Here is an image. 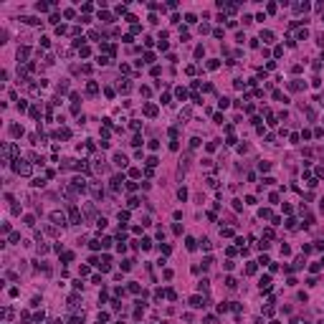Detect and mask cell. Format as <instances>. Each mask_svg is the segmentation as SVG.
<instances>
[{
  "instance_id": "obj_1",
  "label": "cell",
  "mask_w": 324,
  "mask_h": 324,
  "mask_svg": "<svg viewBox=\"0 0 324 324\" xmlns=\"http://www.w3.org/2000/svg\"><path fill=\"white\" fill-rule=\"evenodd\" d=\"M15 172L18 175H31V165H26V162H20V159H15Z\"/></svg>"
},
{
  "instance_id": "obj_2",
  "label": "cell",
  "mask_w": 324,
  "mask_h": 324,
  "mask_svg": "<svg viewBox=\"0 0 324 324\" xmlns=\"http://www.w3.org/2000/svg\"><path fill=\"white\" fill-rule=\"evenodd\" d=\"M69 218H71V223H74V225H79V223H81V215H79V210L74 208V205L69 208Z\"/></svg>"
},
{
  "instance_id": "obj_3",
  "label": "cell",
  "mask_w": 324,
  "mask_h": 324,
  "mask_svg": "<svg viewBox=\"0 0 324 324\" xmlns=\"http://www.w3.org/2000/svg\"><path fill=\"white\" fill-rule=\"evenodd\" d=\"M51 220L56 223V225H64V223H66V215H64V213H51Z\"/></svg>"
},
{
  "instance_id": "obj_4",
  "label": "cell",
  "mask_w": 324,
  "mask_h": 324,
  "mask_svg": "<svg viewBox=\"0 0 324 324\" xmlns=\"http://www.w3.org/2000/svg\"><path fill=\"white\" fill-rule=\"evenodd\" d=\"M122 182H124V175H117V177L112 180V187H114V190H119V187H122Z\"/></svg>"
},
{
  "instance_id": "obj_5",
  "label": "cell",
  "mask_w": 324,
  "mask_h": 324,
  "mask_svg": "<svg viewBox=\"0 0 324 324\" xmlns=\"http://www.w3.org/2000/svg\"><path fill=\"white\" fill-rule=\"evenodd\" d=\"M74 187H76V190H86V180H84V177H76V180H74Z\"/></svg>"
},
{
  "instance_id": "obj_6",
  "label": "cell",
  "mask_w": 324,
  "mask_h": 324,
  "mask_svg": "<svg viewBox=\"0 0 324 324\" xmlns=\"http://www.w3.org/2000/svg\"><path fill=\"white\" fill-rule=\"evenodd\" d=\"M190 306H195V309H200V306H205V301H203L200 296H192V299H190Z\"/></svg>"
},
{
  "instance_id": "obj_7",
  "label": "cell",
  "mask_w": 324,
  "mask_h": 324,
  "mask_svg": "<svg viewBox=\"0 0 324 324\" xmlns=\"http://www.w3.org/2000/svg\"><path fill=\"white\" fill-rule=\"evenodd\" d=\"M144 114H147V117H154V114H157V107H154V104H147V107H144Z\"/></svg>"
},
{
  "instance_id": "obj_8",
  "label": "cell",
  "mask_w": 324,
  "mask_h": 324,
  "mask_svg": "<svg viewBox=\"0 0 324 324\" xmlns=\"http://www.w3.org/2000/svg\"><path fill=\"white\" fill-rule=\"evenodd\" d=\"M114 162L119 167H127V157H124V154H114Z\"/></svg>"
},
{
  "instance_id": "obj_9",
  "label": "cell",
  "mask_w": 324,
  "mask_h": 324,
  "mask_svg": "<svg viewBox=\"0 0 324 324\" xmlns=\"http://www.w3.org/2000/svg\"><path fill=\"white\" fill-rule=\"evenodd\" d=\"M10 134H13V137H20V134H23V127H18V124H13V127H10Z\"/></svg>"
},
{
  "instance_id": "obj_10",
  "label": "cell",
  "mask_w": 324,
  "mask_h": 324,
  "mask_svg": "<svg viewBox=\"0 0 324 324\" xmlns=\"http://www.w3.org/2000/svg\"><path fill=\"white\" fill-rule=\"evenodd\" d=\"M261 38L266 41V43H271V41H273V33H271V31H263V33H261Z\"/></svg>"
},
{
  "instance_id": "obj_11",
  "label": "cell",
  "mask_w": 324,
  "mask_h": 324,
  "mask_svg": "<svg viewBox=\"0 0 324 324\" xmlns=\"http://www.w3.org/2000/svg\"><path fill=\"white\" fill-rule=\"evenodd\" d=\"M86 91H89V94H96V91H99V86H96L94 81H89V84H86Z\"/></svg>"
},
{
  "instance_id": "obj_12",
  "label": "cell",
  "mask_w": 324,
  "mask_h": 324,
  "mask_svg": "<svg viewBox=\"0 0 324 324\" xmlns=\"http://www.w3.org/2000/svg\"><path fill=\"white\" fill-rule=\"evenodd\" d=\"M175 94H177V99H182V102H185V99H187V91H185V89H182V86H180V89H177V91H175Z\"/></svg>"
},
{
  "instance_id": "obj_13",
  "label": "cell",
  "mask_w": 324,
  "mask_h": 324,
  "mask_svg": "<svg viewBox=\"0 0 324 324\" xmlns=\"http://www.w3.org/2000/svg\"><path fill=\"white\" fill-rule=\"evenodd\" d=\"M23 20H26L28 26H36V23H41V20H38V18H33V15H28V18H23Z\"/></svg>"
},
{
  "instance_id": "obj_14",
  "label": "cell",
  "mask_w": 324,
  "mask_h": 324,
  "mask_svg": "<svg viewBox=\"0 0 324 324\" xmlns=\"http://www.w3.org/2000/svg\"><path fill=\"white\" fill-rule=\"evenodd\" d=\"M268 286H271V279H268V276H263V279H261V289H268Z\"/></svg>"
},
{
  "instance_id": "obj_15",
  "label": "cell",
  "mask_w": 324,
  "mask_h": 324,
  "mask_svg": "<svg viewBox=\"0 0 324 324\" xmlns=\"http://www.w3.org/2000/svg\"><path fill=\"white\" fill-rule=\"evenodd\" d=\"M66 91H69V84H66V81L58 84V94H66Z\"/></svg>"
},
{
  "instance_id": "obj_16",
  "label": "cell",
  "mask_w": 324,
  "mask_h": 324,
  "mask_svg": "<svg viewBox=\"0 0 324 324\" xmlns=\"http://www.w3.org/2000/svg\"><path fill=\"white\" fill-rule=\"evenodd\" d=\"M200 246H203V251H210V241H208V238H203V241H200Z\"/></svg>"
},
{
  "instance_id": "obj_17",
  "label": "cell",
  "mask_w": 324,
  "mask_h": 324,
  "mask_svg": "<svg viewBox=\"0 0 324 324\" xmlns=\"http://www.w3.org/2000/svg\"><path fill=\"white\" fill-rule=\"evenodd\" d=\"M132 268V261H122V271H129Z\"/></svg>"
},
{
  "instance_id": "obj_18",
  "label": "cell",
  "mask_w": 324,
  "mask_h": 324,
  "mask_svg": "<svg viewBox=\"0 0 324 324\" xmlns=\"http://www.w3.org/2000/svg\"><path fill=\"white\" fill-rule=\"evenodd\" d=\"M69 134H71L69 129H58V137H64V139H69Z\"/></svg>"
},
{
  "instance_id": "obj_19",
  "label": "cell",
  "mask_w": 324,
  "mask_h": 324,
  "mask_svg": "<svg viewBox=\"0 0 324 324\" xmlns=\"http://www.w3.org/2000/svg\"><path fill=\"white\" fill-rule=\"evenodd\" d=\"M119 220H129V213H127V210H119Z\"/></svg>"
},
{
  "instance_id": "obj_20",
  "label": "cell",
  "mask_w": 324,
  "mask_h": 324,
  "mask_svg": "<svg viewBox=\"0 0 324 324\" xmlns=\"http://www.w3.org/2000/svg\"><path fill=\"white\" fill-rule=\"evenodd\" d=\"M36 8H38L41 13H46V10H48V5H46V3H36Z\"/></svg>"
}]
</instances>
